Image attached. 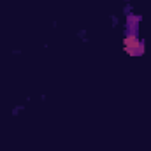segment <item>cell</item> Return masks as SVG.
<instances>
[{
	"label": "cell",
	"mask_w": 151,
	"mask_h": 151,
	"mask_svg": "<svg viewBox=\"0 0 151 151\" xmlns=\"http://www.w3.org/2000/svg\"><path fill=\"white\" fill-rule=\"evenodd\" d=\"M123 47H125V51H127L128 55H132V56H141V55L144 53V44L135 37V35L125 37V40H123Z\"/></svg>",
	"instance_id": "1"
}]
</instances>
